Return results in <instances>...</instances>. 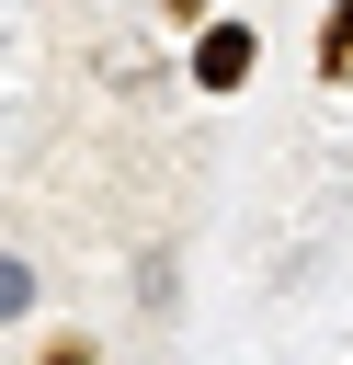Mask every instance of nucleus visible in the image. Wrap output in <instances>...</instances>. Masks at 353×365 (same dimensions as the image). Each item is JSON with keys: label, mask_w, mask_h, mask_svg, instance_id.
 <instances>
[{"label": "nucleus", "mask_w": 353, "mask_h": 365, "mask_svg": "<svg viewBox=\"0 0 353 365\" xmlns=\"http://www.w3.org/2000/svg\"><path fill=\"white\" fill-rule=\"evenodd\" d=\"M251 57H262V46H251V23H205L194 80H205V91H239V80H251Z\"/></svg>", "instance_id": "f257e3e1"}, {"label": "nucleus", "mask_w": 353, "mask_h": 365, "mask_svg": "<svg viewBox=\"0 0 353 365\" xmlns=\"http://www.w3.org/2000/svg\"><path fill=\"white\" fill-rule=\"evenodd\" d=\"M34 365H102V342H91V331H57V342H46Z\"/></svg>", "instance_id": "20e7f679"}, {"label": "nucleus", "mask_w": 353, "mask_h": 365, "mask_svg": "<svg viewBox=\"0 0 353 365\" xmlns=\"http://www.w3.org/2000/svg\"><path fill=\"white\" fill-rule=\"evenodd\" d=\"M319 80H353V11L319 23Z\"/></svg>", "instance_id": "f03ea898"}, {"label": "nucleus", "mask_w": 353, "mask_h": 365, "mask_svg": "<svg viewBox=\"0 0 353 365\" xmlns=\"http://www.w3.org/2000/svg\"><path fill=\"white\" fill-rule=\"evenodd\" d=\"M23 308H34V274H23L11 251H0V319H23Z\"/></svg>", "instance_id": "7ed1b4c3"}]
</instances>
